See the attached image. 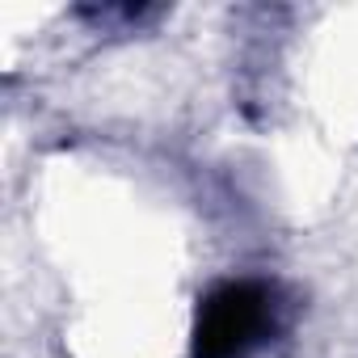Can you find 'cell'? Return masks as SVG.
Wrapping results in <instances>:
<instances>
[{"instance_id":"6da1fadb","label":"cell","mask_w":358,"mask_h":358,"mask_svg":"<svg viewBox=\"0 0 358 358\" xmlns=\"http://www.w3.org/2000/svg\"><path fill=\"white\" fill-rule=\"evenodd\" d=\"M278 324V299L257 278H232L199 299L194 358H245Z\"/></svg>"}]
</instances>
